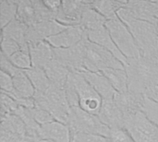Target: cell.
<instances>
[{"instance_id": "obj_1", "label": "cell", "mask_w": 158, "mask_h": 142, "mask_svg": "<svg viewBox=\"0 0 158 142\" xmlns=\"http://www.w3.org/2000/svg\"><path fill=\"white\" fill-rule=\"evenodd\" d=\"M125 70L130 91L144 94L148 88L158 85V64L148 58L140 56L128 59Z\"/></svg>"}, {"instance_id": "obj_2", "label": "cell", "mask_w": 158, "mask_h": 142, "mask_svg": "<svg viewBox=\"0 0 158 142\" xmlns=\"http://www.w3.org/2000/svg\"><path fill=\"white\" fill-rule=\"evenodd\" d=\"M118 17L131 30L140 48L142 56L151 60L158 39L155 25L151 22L135 18L125 6L118 11Z\"/></svg>"}, {"instance_id": "obj_3", "label": "cell", "mask_w": 158, "mask_h": 142, "mask_svg": "<svg viewBox=\"0 0 158 142\" xmlns=\"http://www.w3.org/2000/svg\"><path fill=\"white\" fill-rule=\"evenodd\" d=\"M71 135L76 133L94 134L109 138L110 128L106 126L97 116L89 114L81 107H71L68 124Z\"/></svg>"}, {"instance_id": "obj_4", "label": "cell", "mask_w": 158, "mask_h": 142, "mask_svg": "<svg viewBox=\"0 0 158 142\" xmlns=\"http://www.w3.org/2000/svg\"><path fill=\"white\" fill-rule=\"evenodd\" d=\"M106 68L125 69V66L108 50L87 39L85 42L84 69L101 72Z\"/></svg>"}, {"instance_id": "obj_5", "label": "cell", "mask_w": 158, "mask_h": 142, "mask_svg": "<svg viewBox=\"0 0 158 142\" xmlns=\"http://www.w3.org/2000/svg\"><path fill=\"white\" fill-rule=\"evenodd\" d=\"M106 27L108 30L116 45L125 57L128 59H133L142 56L140 48L133 35L118 17L107 20Z\"/></svg>"}, {"instance_id": "obj_6", "label": "cell", "mask_w": 158, "mask_h": 142, "mask_svg": "<svg viewBox=\"0 0 158 142\" xmlns=\"http://www.w3.org/2000/svg\"><path fill=\"white\" fill-rule=\"evenodd\" d=\"M69 78L77 90L80 98V107L89 114L98 116L103 100L97 91L87 81L81 72H70Z\"/></svg>"}, {"instance_id": "obj_7", "label": "cell", "mask_w": 158, "mask_h": 142, "mask_svg": "<svg viewBox=\"0 0 158 142\" xmlns=\"http://www.w3.org/2000/svg\"><path fill=\"white\" fill-rule=\"evenodd\" d=\"M85 37L78 44L69 48H54V59L68 67L71 72L82 71L84 69Z\"/></svg>"}, {"instance_id": "obj_8", "label": "cell", "mask_w": 158, "mask_h": 142, "mask_svg": "<svg viewBox=\"0 0 158 142\" xmlns=\"http://www.w3.org/2000/svg\"><path fill=\"white\" fill-rule=\"evenodd\" d=\"M89 1L86 0H64L56 12V20L66 26H77L81 24V18Z\"/></svg>"}, {"instance_id": "obj_9", "label": "cell", "mask_w": 158, "mask_h": 142, "mask_svg": "<svg viewBox=\"0 0 158 142\" xmlns=\"http://www.w3.org/2000/svg\"><path fill=\"white\" fill-rule=\"evenodd\" d=\"M145 96L142 93L132 92H117L114 97V102L124 116L125 122L133 117L138 112H141L144 103Z\"/></svg>"}, {"instance_id": "obj_10", "label": "cell", "mask_w": 158, "mask_h": 142, "mask_svg": "<svg viewBox=\"0 0 158 142\" xmlns=\"http://www.w3.org/2000/svg\"><path fill=\"white\" fill-rule=\"evenodd\" d=\"M85 37H88V32L81 25L69 26L60 33L48 38L46 41L54 48H69L81 43Z\"/></svg>"}, {"instance_id": "obj_11", "label": "cell", "mask_w": 158, "mask_h": 142, "mask_svg": "<svg viewBox=\"0 0 158 142\" xmlns=\"http://www.w3.org/2000/svg\"><path fill=\"white\" fill-rule=\"evenodd\" d=\"M56 19H50L36 23L28 29V43L37 41H46L48 38L56 35L69 28Z\"/></svg>"}, {"instance_id": "obj_12", "label": "cell", "mask_w": 158, "mask_h": 142, "mask_svg": "<svg viewBox=\"0 0 158 142\" xmlns=\"http://www.w3.org/2000/svg\"><path fill=\"white\" fill-rule=\"evenodd\" d=\"M97 116L110 129L125 128L124 116L116 105L114 99L103 100L102 106Z\"/></svg>"}, {"instance_id": "obj_13", "label": "cell", "mask_w": 158, "mask_h": 142, "mask_svg": "<svg viewBox=\"0 0 158 142\" xmlns=\"http://www.w3.org/2000/svg\"><path fill=\"white\" fill-rule=\"evenodd\" d=\"M29 53L32 67L44 68L54 59V47L47 41L30 43Z\"/></svg>"}, {"instance_id": "obj_14", "label": "cell", "mask_w": 158, "mask_h": 142, "mask_svg": "<svg viewBox=\"0 0 158 142\" xmlns=\"http://www.w3.org/2000/svg\"><path fill=\"white\" fill-rule=\"evenodd\" d=\"M88 39L104 47L105 49L108 50L110 53H112L125 67L128 65V58L124 56V55L119 51L118 46L116 45L115 42L113 41L108 30L106 27H103L99 30H93V31H88Z\"/></svg>"}, {"instance_id": "obj_15", "label": "cell", "mask_w": 158, "mask_h": 142, "mask_svg": "<svg viewBox=\"0 0 158 142\" xmlns=\"http://www.w3.org/2000/svg\"><path fill=\"white\" fill-rule=\"evenodd\" d=\"M39 138L53 142H71V132L69 126L57 121H53L41 126Z\"/></svg>"}, {"instance_id": "obj_16", "label": "cell", "mask_w": 158, "mask_h": 142, "mask_svg": "<svg viewBox=\"0 0 158 142\" xmlns=\"http://www.w3.org/2000/svg\"><path fill=\"white\" fill-rule=\"evenodd\" d=\"M87 81L97 91L102 100H113L117 91L109 82V80L101 72H92L89 70L80 71Z\"/></svg>"}, {"instance_id": "obj_17", "label": "cell", "mask_w": 158, "mask_h": 142, "mask_svg": "<svg viewBox=\"0 0 158 142\" xmlns=\"http://www.w3.org/2000/svg\"><path fill=\"white\" fill-rule=\"evenodd\" d=\"M28 29L29 27L26 24H24L18 18H15L5 28L2 29L1 36L15 41L19 44L20 49L22 51L29 53V43L27 39Z\"/></svg>"}, {"instance_id": "obj_18", "label": "cell", "mask_w": 158, "mask_h": 142, "mask_svg": "<svg viewBox=\"0 0 158 142\" xmlns=\"http://www.w3.org/2000/svg\"><path fill=\"white\" fill-rule=\"evenodd\" d=\"M13 85L14 91L10 93H6L12 97L13 99L17 98H31L35 93V89L27 76L25 70H20L16 76L13 77Z\"/></svg>"}, {"instance_id": "obj_19", "label": "cell", "mask_w": 158, "mask_h": 142, "mask_svg": "<svg viewBox=\"0 0 158 142\" xmlns=\"http://www.w3.org/2000/svg\"><path fill=\"white\" fill-rule=\"evenodd\" d=\"M126 8H128L132 16L140 20L154 23L156 20L152 1L147 0H131L127 1Z\"/></svg>"}, {"instance_id": "obj_20", "label": "cell", "mask_w": 158, "mask_h": 142, "mask_svg": "<svg viewBox=\"0 0 158 142\" xmlns=\"http://www.w3.org/2000/svg\"><path fill=\"white\" fill-rule=\"evenodd\" d=\"M106 18L102 16L96 9H94L91 5V1H89L87 6L82 12L80 25L88 32L106 27Z\"/></svg>"}, {"instance_id": "obj_21", "label": "cell", "mask_w": 158, "mask_h": 142, "mask_svg": "<svg viewBox=\"0 0 158 142\" xmlns=\"http://www.w3.org/2000/svg\"><path fill=\"white\" fill-rule=\"evenodd\" d=\"M44 69L51 81V84L65 89L66 83L71 72L68 67L53 59Z\"/></svg>"}, {"instance_id": "obj_22", "label": "cell", "mask_w": 158, "mask_h": 142, "mask_svg": "<svg viewBox=\"0 0 158 142\" xmlns=\"http://www.w3.org/2000/svg\"><path fill=\"white\" fill-rule=\"evenodd\" d=\"M127 1H118V0H99L91 1L92 6L96 9L102 16H104L106 20L116 18L118 17V11L126 6Z\"/></svg>"}, {"instance_id": "obj_23", "label": "cell", "mask_w": 158, "mask_h": 142, "mask_svg": "<svg viewBox=\"0 0 158 142\" xmlns=\"http://www.w3.org/2000/svg\"><path fill=\"white\" fill-rule=\"evenodd\" d=\"M101 73L109 80L117 92L123 93L128 91V75L125 69L106 68Z\"/></svg>"}, {"instance_id": "obj_24", "label": "cell", "mask_w": 158, "mask_h": 142, "mask_svg": "<svg viewBox=\"0 0 158 142\" xmlns=\"http://www.w3.org/2000/svg\"><path fill=\"white\" fill-rule=\"evenodd\" d=\"M25 72L31 81L35 91L44 93L51 86V81L49 80L44 68L31 67L30 69L25 70Z\"/></svg>"}, {"instance_id": "obj_25", "label": "cell", "mask_w": 158, "mask_h": 142, "mask_svg": "<svg viewBox=\"0 0 158 142\" xmlns=\"http://www.w3.org/2000/svg\"><path fill=\"white\" fill-rule=\"evenodd\" d=\"M17 18L28 27L36 23V13L32 0H18Z\"/></svg>"}, {"instance_id": "obj_26", "label": "cell", "mask_w": 158, "mask_h": 142, "mask_svg": "<svg viewBox=\"0 0 158 142\" xmlns=\"http://www.w3.org/2000/svg\"><path fill=\"white\" fill-rule=\"evenodd\" d=\"M18 0H1L0 1V23L1 28H5L12 20L17 18Z\"/></svg>"}, {"instance_id": "obj_27", "label": "cell", "mask_w": 158, "mask_h": 142, "mask_svg": "<svg viewBox=\"0 0 158 142\" xmlns=\"http://www.w3.org/2000/svg\"><path fill=\"white\" fill-rule=\"evenodd\" d=\"M9 59L15 67L22 70H28L32 67L30 53L24 52L22 50L15 53L12 56L9 57Z\"/></svg>"}, {"instance_id": "obj_28", "label": "cell", "mask_w": 158, "mask_h": 142, "mask_svg": "<svg viewBox=\"0 0 158 142\" xmlns=\"http://www.w3.org/2000/svg\"><path fill=\"white\" fill-rule=\"evenodd\" d=\"M142 112L158 128V103L145 97Z\"/></svg>"}, {"instance_id": "obj_29", "label": "cell", "mask_w": 158, "mask_h": 142, "mask_svg": "<svg viewBox=\"0 0 158 142\" xmlns=\"http://www.w3.org/2000/svg\"><path fill=\"white\" fill-rule=\"evenodd\" d=\"M19 105L18 104V103L12 97L4 92H1V116L14 114L16 110L19 108Z\"/></svg>"}, {"instance_id": "obj_30", "label": "cell", "mask_w": 158, "mask_h": 142, "mask_svg": "<svg viewBox=\"0 0 158 142\" xmlns=\"http://www.w3.org/2000/svg\"><path fill=\"white\" fill-rule=\"evenodd\" d=\"M65 93L70 107H80V98L77 90L69 77L65 86Z\"/></svg>"}, {"instance_id": "obj_31", "label": "cell", "mask_w": 158, "mask_h": 142, "mask_svg": "<svg viewBox=\"0 0 158 142\" xmlns=\"http://www.w3.org/2000/svg\"><path fill=\"white\" fill-rule=\"evenodd\" d=\"M31 115H32L34 120L40 126H43V125L51 123L53 121H56L54 119L53 116L49 112H47L46 110L39 107V106H35L34 108L31 109Z\"/></svg>"}, {"instance_id": "obj_32", "label": "cell", "mask_w": 158, "mask_h": 142, "mask_svg": "<svg viewBox=\"0 0 158 142\" xmlns=\"http://www.w3.org/2000/svg\"><path fill=\"white\" fill-rule=\"evenodd\" d=\"M1 50H2L1 53L9 58L15 53H17L18 51H19L21 49H20L19 44L18 43H16L15 41H13L9 38L1 36Z\"/></svg>"}, {"instance_id": "obj_33", "label": "cell", "mask_w": 158, "mask_h": 142, "mask_svg": "<svg viewBox=\"0 0 158 142\" xmlns=\"http://www.w3.org/2000/svg\"><path fill=\"white\" fill-rule=\"evenodd\" d=\"M71 142H111V140L109 138L100 135L76 133L71 135Z\"/></svg>"}, {"instance_id": "obj_34", "label": "cell", "mask_w": 158, "mask_h": 142, "mask_svg": "<svg viewBox=\"0 0 158 142\" xmlns=\"http://www.w3.org/2000/svg\"><path fill=\"white\" fill-rule=\"evenodd\" d=\"M111 142H134L131 134L125 128H114L110 130Z\"/></svg>"}, {"instance_id": "obj_35", "label": "cell", "mask_w": 158, "mask_h": 142, "mask_svg": "<svg viewBox=\"0 0 158 142\" xmlns=\"http://www.w3.org/2000/svg\"><path fill=\"white\" fill-rule=\"evenodd\" d=\"M0 67H1V71L10 75L12 78L16 76L20 70H22L15 67L10 61V59L6 57L5 55H3L2 53L0 54Z\"/></svg>"}, {"instance_id": "obj_36", "label": "cell", "mask_w": 158, "mask_h": 142, "mask_svg": "<svg viewBox=\"0 0 158 142\" xmlns=\"http://www.w3.org/2000/svg\"><path fill=\"white\" fill-rule=\"evenodd\" d=\"M0 87L1 92L10 93L14 91L13 78L3 71H0Z\"/></svg>"}, {"instance_id": "obj_37", "label": "cell", "mask_w": 158, "mask_h": 142, "mask_svg": "<svg viewBox=\"0 0 158 142\" xmlns=\"http://www.w3.org/2000/svg\"><path fill=\"white\" fill-rule=\"evenodd\" d=\"M45 6L51 9L52 11H54L55 13L58 10V8L61 6V1H53V0H48V1H44Z\"/></svg>"}, {"instance_id": "obj_38", "label": "cell", "mask_w": 158, "mask_h": 142, "mask_svg": "<svg viewBox=\"0 0 158 142\" xmlns=\"http://www.w3.org/2000/svg\"><path fill=\"white\" fill-rule=\"evenodd\" d=\"M151 60L154 61V62H156V64H158V39L156 43V46H155V49H154V52H153Z\"/></svg>"}, {"instance_id": "obj_39", "label": "cell", "mask_w": 158, "mask_h": 142, "mask_svg": "<svg viewBox=\"0 0 158 142\" xmlns=\"http://www.w3.org/2000/svg\"><path fill=\"white\" fill-rule=\"evenodd\" d=\"M152 3H153V7H154L155 17H156V18H158V0L152 1Z\"/></svg>"}, {"instance_id": "obj_40", "label": "cell", "mask_w": 158, "mask_h": 142, "mask_svg": "<svg viewBox=\"0 0 158 142\" xmlns=\"http://www.w3.org/2000/svg\"><path fill=\"white\" fill-rule=\"evenodd\" d=\"M153 24H154L155 27H156V33H157L158 35V18H156V20H155V22H154Z\"/></svg>"}, {"instance_id": "obj_41", "label": "cell", "mask_w": 158, "mask_h": 142, "mask_svg": "<svg viewBox=\"0 0 158 142\" xmlns=\"http://www.w3.org/2000/svg\"><path fill=\"white\" fill-rule=\"evenodd\" d=\"M34 142H53L51 140H42V139H37Z\"/></svg>"}]
</instances>
